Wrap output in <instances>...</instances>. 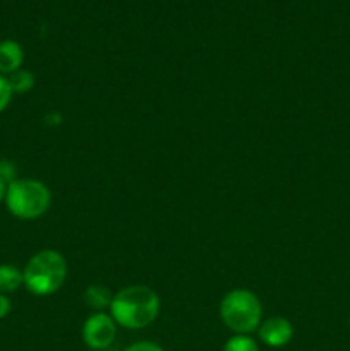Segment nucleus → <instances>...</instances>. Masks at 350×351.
Segmentation results:
<instances>
[{
  "label": "nucleus",
  "instance_id": "f257e3e1",
  "mask_svg": "<svg viewBox=\"0 0 350 351\" xmlns=\"http://www.w3.org/2000/svg\"><path fill=\"white\" fill-rule=\"evenodd\" d=\"M113 321L126 329L148 328L160 314V298L150 287L136 285L113 295L110 304Z\"/></svg>",
  "mask_w": 350,
  "mask_h": 351
},
{
  "label": "nucleus",
  "instance_id": "f03ea898",
  "mask_svg": "<svg viewBox=\"0 0 350 351\" xmlns=\"http://www.w3.org/2000/svg\"><path fill=\"white\" fill-rule=\"evenodd\" d=\"M23 278L27 291L47 297L62 288L67 278V263L57 250H41L27 261Z\"/></svg>",
  "mask_w": 350,
  "mask_h": 351
},
{
  "label": "nucleus",
  "instance_id": "7ed1b4c3",
  "mask_svg": "<svg viewBox=\"0 0 350 351\" xmlns=\"http://www.w3.org/2000/svg\"><path fill=\"white\" fill-rule=\"evenodd\" d=\"M220 315L226 328L235 335H250L261 326L263 307L253 291L233 290L223 297Z\"/></svg>",
  "mask_w": 350,
  "mask_h": 351
},
{
  "label": "nucleus",
  "instance_id": "20e7f679",
  "mask_svg": "<svg viewBox=\"0 0 350 351\" xmlns=\"http://www.w3.org/2000/svg\"><path fill=\"white\" fill-rule=\"evenodd\" d=\"M5 204L9 211L19 219H36L48 211L51 194L48 187L33 178H21L10 182L7 187Z\"/></svg>",
  "mask_w": 350,
  "mask_h": 351
},
{
  "label": "nucleus",
  "instance_id": "39448f33",
  "mask_svg": "<svg viewBox=\"0 0 350 351\" xmlns=\"http://www.w3.org/2000/svg\"><path fill=\"white\" fill-rule=\"evenodd\" d=\"M117 322L103 312L93 314L82 326V339L91 350H105L115 341Z\"/></svg>",
  "mask_w": 350,
  "mask_h": 351
},
{
  "label": "nucleus",
  "instance_id": "423d86ee",
  "mask_svg": "<svg viewBox=\"0 0 350 351\" xmlns=\"http://www.w3.org/2000/svg\"><path fill=\"white\" fill-rule=\"evenodd\" d=\"M259 339L271 348H281L294 338V328L285 317H271L257 328Z\"/></svg>",
  "mask_w": 350,
  "mask_h": 351
},
{
  "label": "nucleus",
  "instance_id": "0eeeda50",
  "mask_svg": "<svg viewBox=\"0 0 350 351\" xmlns=\"http://www.w3.org/2000/svg\"><path fill=\"white\" fill-rule=\"evenodd\" d=\"M24 60V51L17 41L5 40L0 43V74H14Z\"/></svg>",
  "mask_w": 350,
  "mask_h": 351
},
{
  "label": "nucleus",
  "instance_id": "6e6552de",
  "mask_svg": "<svg viewBox=\"0 0 350 351\" xmlns=\"http://www.w3.org/2000/svg\"><path fill=\"white\" fill-rule=\"evenodd\" d=\"M113 295L110 293L108 288L102 287V285H91V287L86 288L84 291V302L89 308L93 311L102 312L103 308L110 307L112 304Z\"/></svg>",
  "mask_w": 350,
  "mask_h": 351
},
{
  "label": "nucleus",
  "instance_id": "1a4fd4ad",
  "mask_svg": "<svg viewBox=\"0 0 350 351\" xmlns=\"http://www.w3.org/2000/svg\"><path fill=\"white\" fill-rule=\"evenodd\" d=\"M24 283L23 271L10 264L0 266V293H12Z\"/></svg>",
  "mask_w": 350,
  "mask_h": 351
},
{
  "label": "nucleus",
  "instance_id": "9d476101",
  "mask_svg": "<svg viewBox=\"0 0 350 351\" xmlns=\"http://www.w3.org/2000/svg\"><path fill=\"white\" fill-rule=\"evenodd\" d=\"M9 86L12 93H27L34 86V75L30 71H16L14 74L9 75Z\"/></svg>",
  "mask_w": 350,
  "mask_h": 351
},
{
  "label": "nucleus",
  "instance_id": "9b49d317",
  "mask_svg": "<svg viewBox=\"0 0 350 351\" xmlns=\"http://www.w3.org/2000/svg\"><path fill=\"white\" fill-rule=\"evenodd\" d=\"M223 351H259V346L247 335H235L225 343Z\"/></svg>",
  "mask_w": 350,
  "mask_h": 351
},
{
  "label": "nucleus",
  "instance_id": "f8f14e48",
  "mask_svg": "<svg viewBox=\"0 0 350 351\" xmlns=\"http://www.w3.org/2000/svg\"><path fill=\"white\" fill-rule=\"evenodd\" d=\"M12 89H10L9 86V81H7L3 75H0V112H3V110L9 106L10 99H12Z\"/></svg>",
  "mask_w": 350,
  "mask_h": 351
},
{
  "label": "nucleus",
  "instance_id": "ddd939ff",
  "mask_svg": "<svg viewBox=\"0 0 350 351\" xmlns=\"http://www.w3.org/2000/svg\"><path fill=\"white\" fill-rule=\"evenodd\" d=\"M124 351H163V348L153 341H139V343H134V345L127 346Z\"/></svg>",
  "mask_w": 350,
  "mask_h": 351
},
{
  "label": "nucleus",
  "instance_id": "4468645a",
  "mask_svg": "<svg viewBox=\"0 0 350 351\" xmlns=\"http://www.w3.org/2000/svg\"><path fill=\"white\" fill-rule=\"evenodd\" d=\"M14 175H16V170H14L12 163H9V161H0V177H2L5 182L7 180L14 182Z\"/></svg>",
  "mask_w": 350,
  "mask_h": 351
},
{
  "label": "nucleus",
  "instance_id": "2eb2a0df",
  "mask_svg": "<svg viewBox=\"0 0 350 351\" xmlns=\"http://www.w3.org/2000/svg\"><path fill=\"white\" fill-rule=\"evenodd\" d=\"M10 308H12V305H10L9 298L3 293H0V319L7 317L10 314Z\"/></svg>",
  "mask_w": 350,
  "mask_h": 351
},
{
  "label": "nucleus",
  "instance_id": "dca6fc26",
  "mask_svg": "<svg viewBox=\"0 0 350 351\" xmlns=\"http://www.w3.org/2000/svg\"><path fill=\"white\" fill-rule=\"evenodd\" d=\"M7 187H9V184H7L5 180H3L2 177H0V202L5 199V194H7Z\"/></svg>",
  "mask_w": 350,
  "mask_h": 351
},
{
  "label": "nucleus",
  "instance_id": "f3484780",
  "mask_svg": "<svg viewBox=\"0 0 350 351\" xmlns=\"http://www.w3.org/2000/svg\"><path fill=\"white\" fill-rule=\"evenodd\" d=\"M349 322H350V317H349Z\"/></svg>",
  "mask_w": 350,
  "mask_h": 351
}]
</instances>
